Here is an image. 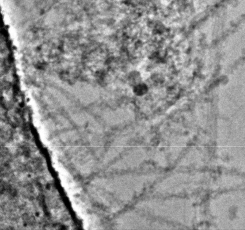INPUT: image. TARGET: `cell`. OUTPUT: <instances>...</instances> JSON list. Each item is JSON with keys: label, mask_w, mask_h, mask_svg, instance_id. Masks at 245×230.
Returning a JSON list of instances; mask_svg holds the SVG:
<instances>
[{"label": "cell", "mask_w": 245, "mask_h": 230, "mask_svg": "<svg viewBox=\"0 0 245 230\" xmlns=\"http://www.w3.org/2000/svg\"><path fill=\"white\" fill-rule=\"evenodd\" d=\"M147 91V86L143 84H139L135 86V92L137 95H142L143 94L146 93Z\"/></svg>", "instance_id": "obj_1"}]
</instances>
